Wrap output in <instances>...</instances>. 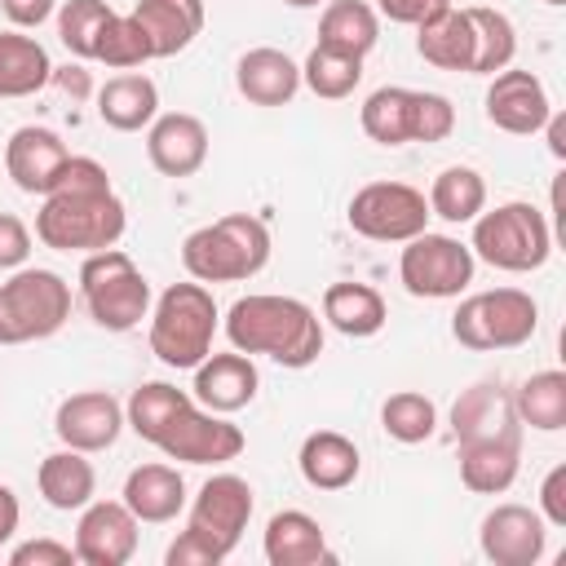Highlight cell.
Instances as JSON below:
<instances>
[{
	"mask_svg": "<svg viewBox=\"0 0 566 566\" xmlns=\"http://www.w3.org/2000/svg\"><path fill=\"white\" fill-rule=\"evenodd\" d=\"M128 226L124 199L111 190V177L97 159L71 155L53 190L35 212V239L53 252H102L115 248Z\"/></svg>",
	"mask_w": 566,
	"mask_h": 566,
	"instance_id": "1",
	"label": "cell"
},
{
	"mask_svg": "<svg viewBox=\"0 0 566 566\" xmlns=\"http://www.w3.org/2000/svg\"><path fill=\"white\" fill-rule=\"evenodd\" d=\"M226 336L239 354H265L279 367H310L323 354V323L296 296L252 292L226 310Z\"/></svg>",
	"mask_w": 566,
	"mask_h": 566,
	"instance_id": "2",
	"label": "cell"
},
{
	"mask_svg": "<svg viewBox=\"0 0 566 566\" xmlns=\"http://www.w3.org/2000/svg\"><path fill=\"white\" fill-rule=\"evenodd\" d=\"M252 486L239 478V473H212L195 504H190V522L186 531L168 544V566H217L226 562L243 531H248V517H252Z\"/></svg>",
	"mask_w": 566,
	"mask_h": 566,
	"instance_id": "3",
	"label": "cell"
},
{
	"mask_svg": "<svg viewBox=\"0 0 566 566\" xmlns=\"http://www.w3.org/2000/svg\"><path fill=\"white\" fill-rule=\"evenodd\" d=\"M270 261V230L252 212H226L181 243V265L199 283H243Z\"/></svg>",
	"mask_w": 566,
	"mask_h": 566,
	"instance_id": "4",
	"label": "cell"
},
{
	"mask_svg": "<svg viewBox=\"0 0 566 566\" xmlns=\"http://www.w3.org/2000/svg\"><path fill=\"white\" fill-rule=\"evenodd\" d=\"M217 318V301L199 279L164 287L150 314V354L164 367H199L212 354Z\"/></svg>",
	"mask_w": 566,
	"mask_h": 566,
	"instance_id": "5",
	"label": "cell"
},
{
	"mask_svg": "<svg viewBox=\"0 0 566 566\" xmlns=\"http://www.w3.org/2000/svg\"><path fill=\"white\" fill-rule=\"evenodd\" d=\"M469 252L495 270H509V274H526V270H539L553 252V230L544 221V212L535 203H500V208H482L473 217V243Z\"/></svg>",
	"mask_w": 566,
	"mask_h": 566,
	"instance_id": "6",
	"label": "cell"
},
{
	"mask_svg": "<svg viewBox=\"0 0 566 566\" xmlns=\"http://www.w3.org/2000/svg\"><path fill=\"white\" fill-rule=\"evenodd\" d=\"M80 296H84L88 318L106 332H133L150 314V283L124 248H102L84 256Z\"/></svg>",
	"mask_w": 566,
	"mask_h": 566,
	"instance_id": "7",
	"label": "cell"
},
{
	"mask_svg": "<svg viewBox=\"0 0 566 566\" xmlns=\"http://www.w3.org/2000/svg\"><path fill=\"white\" fill-rule=\"evenodd\" d=\"M363 133L380 146H407V142H442L455 128V106L442 93H424V88H402V84H385L376 93H367L363 111Z\"/></svg>",
	"mask_w": 566,
	"mask_h": 566,
	"instance_id": "8",
	"label": "cell"
},
{
	"mask_svg": "<svg viewBox=\"0 0 566 566\" xmlns=\"http://www.w3.org/2000/svg\"><path fill=\"white\" fill-rule=\"evenodd\" d=\"M71 318V283L57 270H13L0 283V345H27L62 332Z\"/></svg>",
	"mask_w": 566,
	"mask_h": 566,
	"instance_id": "9",
	"label": "cell"
},
{
	"mask_svg": "<svg viewBox=\"0 0 566 566\" xmlns=\"http://www.w3.org/2000/svg\"><path fill=\"white\" fill-rule=\"evenodd\" d=\"M535 327H539V305L522 287L473 292L451 314V336L464 349H478V354L517 349V345H526L535 336Z\"/></svg>",
	"mask_w": 566,
	"mask_h": 566,
	"instance_id": "10",
	"label": "cell"
},
{
	"mask_svg": "<svg viewBox=\"0 0 566 566\" xmlns=\"http://www.w3.org/2000/svg\"><path fill=\"white\" fill-rule=\"evenodd\" d=\"M345 221L363 239L407 243L420 230H429V199L407 181H367L363 190H354Z\"/></svg>",
	"mask_w": 566,
	"mask_h": 566,
	"instance_id": "11",
	"label": "cell"
},
{
	"mask_svg": "<svg viewBox=\"0 0 566 566\" xmlns=\"http://www.w3.org/2000/svg\"><path fill=\"white\" fill-rule=\"evenodd\" d=\"M398 279L411 296H424V301L460 296L473 283V252L451 234L420 230L416 239H407L398 256Z\"/></svg>",
	"mask_w": 566,
	"mask_h": 566,
	"instance_id": "12",
	"label": "cell"
},
{
	"mask_svg": "<svg viewBox=\"0 0 566 566\" xmlns=\"http://www.w3.org/2000/svg\"><path fill=\"white\" fill-rule=\"evenodd\" d=\"M155 447L168 460H181V464H226V460H239V451L248 447V438L221 411H208V407L199 411L195 398H190L168 420V429L155 438Z\"/></svg>",
	"mask_w": 566,
	"mask_h": 566,
	"instance_id": "13",
	"label": "cell"
},
{
	"mask_svg": "<svg viewBox=\"0 0 566 566\" xmlns=\"http://www.w3.org/2000/svg\"><path fill=\"white\" fill-rule=\"evenodd\" d=\"M137 553V517L124 500H88L75 522V562L124 566Z\"/></svg>",
	"mask_w": 566,
	"mask_h": 566,
	"instance_id": "14",
	"label": "cell"
},
{
	"mask_svg": "<svg viewBox=\"0 0 566 566\" xmlns=\"http://www.w3.org/2000/svg\"><path fill=\"white\" fill-rule=\"evenodd\" d=\"M478 539H482V553L495 566H535L544 557V544H548V522L539 517V509L495 504L482 517Z\"/></svg>",
	"mask_w": 566,
	"mask_h": 566,
	"instance_id": "15",
	"label": "cell"
},
{
	"mask_svg": "<svg viewBox=\"0 0 566 566\" xmlns=\"http://www.w3.org/2000/svg\"><path fill=\"white\" fill-rule=\"evenodd\" d=\"M119 429H124V407L106 389H84V394L62 398L53 416V433L62 438V447H75L84 455L115 447Z\"/></svg>",
	"mask_w": 566,
	"mask_h": 566,
	"instance_id": "16",
	"label": "cell"
},
{
	"mask_svg": "<svg viewBox=\"0 0 566 566\" xmlns=\"http://www.w3.org/2000/svg\"><path fill=\"white\" fill-rule=\"evenodd\" d=\"M66 159H71L66 142L44 124H22L4 142V168H9V177H13V186L22 195H40L44 199L53 190L57 172L66 168Z\"/></svg>",
	"mask_w": 566,
	"mask_h": 566,
	"instance_id": "17",
	"label": "cell"
},
{
	"mask_svg": "<svg viewBox=\"0 0 566 566\" xmlns=\"http://www.w3.org/2000/svg\"><path fill=\"white\" fill-rule=\"evenodd\" d=\"M548 115H553V102H548L539 75L513 71V66L495 71V80L486 88V119L495 128L517 133V137H531V133H539L548 124Z\"/></svg>",
	"mask_w": 566,
	"mask_h": 566,
	"instance_id": "18",
	"label": "cell"
},
{
	"mask_svg": "<svg viewBox=\"0 0 566 566\" xmlns=\"http://www.w3.org/2000/svg\"><path fill=\"white\" fill-rule=\"evenodd\" d=\"M451 433L455 442H500V438H522V420L513 407V394L495 380H482L464 389L451 407Z\"/></svg>",
	"mask_w": 566,
	"mask_h": 566,
	"instance_id": "19",
	"label": "cell"
},
{
	"mask_svg": "<svg viewBox=\"0 0 566 566\" xmlns=\"http://www.w3.org/2000/svg\"><path fill=\"white\" fill-rule=\"evenodd\" d=\"M146 159L164 177H190V172H199L203 159H208V128H203V119L199 115H186V111L155 115L150 119V133H146Z\"/></svg>",
	"mask_w": 566,
	"mask_h": 566,
	"instance_id": "20",
	"label": "cell"
},
{
	"mask_svg": "<svg viewBox=\"0 0 566 566\" xmlns=\"http://www.w3.org/2000/svg\"><path fill=\"white\" fill-rule=\"evenodd\" d=\"M256 367H252V354H208L199 367H195V398L208 407V411H243L252 398H256Z\"/></svg>",
	"mask_w": 566,
	"mask_h": 566,
	"instance_id": "21",
	"label": "cell"
},
{
	"mask_svg": "<svg viewBox=\"0 0 566 566\" xmlns=\"http://www.w3.org/2000/svg\"><path fill=\"white\" fill-rule=\"evenodd\" d=\"M234 84L252 106H287L301 88V66L283 49H248L234 66Z\"/></svg>",
	"mask_w": 566,
	"mask_h": 566,
	"instance_id": "22",
	"label": "cell"
},
{
	"mask_svg": "<svg viewBox=\"0 0 566 566\" xmlns=\"http://www.w3.org/2000/svg\"><path fill=\"white\" fill-rule=\"evenodd\" d=\"M133 22L150 40V57H172L203 31V0H137Z\"/></svg>",
	"mask_w": 566,
	"mask_h": 566,
	"instance_id": "23",
	"label": "cell"
},
{
	"mask_svg": "<svg viewBox=\"0 0 566 566\" xmlns=\"http://www.w3.org/2000/svg\"><path fill=\"white\" fill-rule=\"evenodd\" d=\"M296 464H301V478H305L314 491H345V486L358 478L363 455H358V447H354L345 433H336V429H314V433L301 442Z\"/></svg>",
	"mask_w": 566,
	"mask_h": 566,
	"instance_id": "24",
	"label": "cell"
},
{
	"mask_svg": "<svg viewBox=\"0 0 566 566\" xmlns=\"http://www.w3.org/2000/svg\"><path fill=\"white\" fill-rule=\"evenodd\" d=\"M265 562L270 566H314V562H332L327 553V539H323V526L301 513V509H283L265 522Z\"/></svg>",
	"mask_w": 566,
	"mask_h": 566,
	"instance_id": "25",
	"label": "cell"
},
{
	"mask_svg": "<svg viewBox=\"0 0 566 566\" xmlns=\"http://www.w3.org/2000/svg\"><path fill=\"white\" fill-rule=\"evenodd\" d=\"M97 115L115 133L150 128V119L159 115V88H155V80L150 75H137V71H124V75L106 80L97 88Z\"/></svg>",
	"mask_w": 566,
	"mask_h": 566,
	"instance_id": "26",
	"label": "cell"
},
{
	"mask_svg": "<svg viewBox=\"0 0 566 566\" xmlns=\"http://www.w3.org/2000/svg\"><path fill=\"white\" fill-rule=\"evenodd\" d=\"M124 504L137 522H172L186 509V482L172 464H137L124 478Z\"/></svg>",
	"mask_w": 566,
	"mask_h": 566,
	"instance_id": "27",
	"label": "cell"
},
{
	"mask_svg": "<svg viewBox=\"0 0 566 566\" xmlns=\"http://www.w3.org/2000/svg\"><path fill=\"white\" fill-rule=\"evenodd\" d=\"M522 438L500 442H460V482L473 495H504L517 482Z\"/></svg>",
	"mask_w": 566,
	"mask_h": 566,
	"instance_id": "28",
	"label": "cell"
},
{
	"mask_svg": "<svg viewBox=\"0 0 566 566\" xmlns=\"http://www.w3.org/2000/svg\"><path fill=\"white\" fill-rule=\"evenodd\" d=\"M416 53L438 71H464L473 66V27L464 9H442L438 18L416 27Z\"/></svg>",
	"mask_w": 566,
	"mask_h": 566,
	"instance_id": "29",
	"label": "cell"
},
{
	"mask_svg": "<svg viewBox=\"0 0 566 566\" xmlns=\"http://www.w3.org/2000/svg\"><path fill=\"white\" fill-rule=\"evenodd\" d=\"M35 482H40L44 504H49V509H57V513L84 509V504L93 500V491H97V473H93V464L84 460V451H75V447L44 455V460H40Z\"/></svg>",
	"mask_w": 566,
	"mask_h": 566,
	"instance_id": "30",
	"label": "cell"
},
{
	"mask_svg": "<svg viewBox=\"0 0 566 566\" xmlns=\"http://www.w3.org/2000/svg\"><path fill=\"white\" fill-rule=\"evenodd\" d=\"M323 318H327L340 336L363 340V336H376V332L385 327L389 310H385V296H380L371 283H332V287L323 292Z\"/></svg>",
	"mask_w": 566,
	"mask_h": 566,
	"instance_id": "31",
	"label": "cell"
},
{
	"mask_svg": "<svg viewBox=\"0 0 566 566\" xmlns=\"http://www.w3.org/2000/svg\"><path fill=\"white\" fill-rule=\"evenodd\" d=\"M380 40V13L367 0H327L323 18H318V44L367 57Z\"/></svg>",
	"mask_w": 566,
	"mask_h": 566,
	"instance_id": "32",
	"label": "cell"
},
{
	"mask_svg": "<svg viewBox=\"0 0 566 566\" xmlns=\"http://www.w3.org/2000/svg\"><path fill=\"white\" fill-rule=\"evenodd\" d=\"M53 62L35 35L0 31V97H31L49 84Z\"/></svg>",
	"mask_w": 566,
	"mask_h": 566,
	"instance_id": "33",
	"label": "cell"
},
{
	"mask_svg": "<svg viewBox=\"0 0 566 566\" xmlns=\"http://www.w3.org/2000/svg\"><path fill=\"white\" fill-rule=\"evenodd\" d=\"M482 208H486V181H482L478 168L451 164V168H442L433 177V186H429V217H442L451 226H464Z\"/></svg>",
	"mask_w": 566,
	"mask_h": 566,
	"instance_id": "34",
	"label": "cell"
},
{
	"mask_svg": "<svg viewBox=\"0 0 566 566\" xmlns=\"http://www.w3.org/2000/svg\"><path fill=\"white\" fill-rule=\"evenodd\" d=\"M513 407H517V420L539 433L566 429V371L548 367V371L526 376L522 389L513 394Z\"/></svg>",
	"mask_w": 566,
	"mask_h": 566,
	"instance_id": "35",
	"label": "cell"
},
{
	"mask_svg": "<svg viewBox=\"0 0 566 566\" xmlns=\"http://www.w3.org/2000/svg\"><path fill=\"white\" fill-rule=\"evenodd\" d=\"M469 27H473V66L469 75H495L513 62L517 53V31L513 22L500 13V9H486V4H469Z\"/></svg>",
	"mask_w": 566,
	"mask_h": 566,
	"instance_id": "36",
	"label": "cell"
},
{
	"mask_svg": "<svg viewBox=\"0 0 566 566\" xmlns=\"http://www.w3.org/2000/svg\"><path fill=\"white\" fill-rule=\"evenodd\" d=\"M358 80H363V57L340 53V49H327V44H314L310 57H305V66H301V84L314 97H323V102L349 97L358 88Z\"/></svg>",
	"mask_w": 566,
	"mask_h": 566,
	"instance_id": "37",
	"label": "cell"
},
{
	"mask_svg": "<svg viewBox=\"0 0 566 566\" xmlns=\"http://www.w3.org/2000/svg\"><path fill=\"white\" fill-rule=\"evenodd\" d=\"M186 402H190L186 389H177V385H168V380H146L142 389H133V398H128V407H124V424H128L142 442H155V438L168 429V420H172Z\"/></svg>",
	"mask_w": 566,
	"mask_h": 566,
	"instance_id": "38",
	"label": "cell"
},
{
	"mask_svg": "<svg viewBox=\"0 0 566 566\" xmlns=\"http://www.w3.org/2000/svg\"><path fill=\"white\" fill-rule=\"evenodd\" d=\"M380 424H385V433H389L394 442L416 447V442L433 438L438 411H433V402H429L424 394H416V389H398V394L385 398V407H380Z\"/></svg>",
	"mask_w": 566,
	"mask_h": 566,
	"instance_id": "39",
	"label": "cell"
},
{
	"mask_svg": "<svg viewBox=\"0 0 566 566\" xmlns=\"http://www.w3.org/2000/svg\"><path fill=\"white\" fill-rule=\"evenodd\" d=\"M93 62H106L115 71H133L142 62H150V40L146 31L133 22V13H111V22L102 27L97 35V49H93Z\"/></svg>",
	"mask_w": 566,
	"mask_h": 566,
	"instance_id": "40",
	"label": "cell"
},
{
	"mask_svg": "<svg viewBox=\"0 0 566 566\" xmlns=\"http://www.w3.org/2000/svg\"><path fill=\"white\" fill-rule=\"evenodd\" d=\"M111 4L106 0H66L62 9H57V40L75 53V57H93V49H97V35H102V27L111 22Z\"/></svg>",
	"mask_w": 566,
	"mask_h": 566,
	"instance_id": "41",
	"label": "cell"
},
{
	"mask_svg": "<svg viewBox=\"0 0 566 566\" xmlns=\"http://www.w3.org/2000/svg\"><path fill=\"white\" fill-rule=\"evenodd\" d=\"M27 256H31V230L13 212H0V270H22Z\"/></svg>",
	"mask_w": 566,
	"mask_h": 566,
	"instance_id": "42",
	"label": "cell"
},
{
	"mask_svg": "<svg viewBox=\"0 0 566 566\" xmlns=\"http://www.w3.org/2000/svg\"><path fill=\"white\" fill-rule=\"evenodd\" d=\"M380 18L389 22H402V27H420L429 18H438L442 9H451V0H376L371 4Z\"/></svg>",
	"mask_w": 566,
	"mask_h": 566,
	"instance_id": "43",
	"label": "cell"
},
{
	"mask_svg": "<svg viewBox=\"0 0 566 566\" xmlns=\"http://www.w3.org/2000/svg\"><path fill=\"white\" fill-rule=\"evenodd\" d=\"M13 566H71L75 562V548L71 544H57V539H31V544H18L9 553Z\"/></svg>",
	"mask_w": 566,
	"mask_h": 566,
	"instance_id": "44",
	"label": "cell"
},
{
	"mask_svg": "<svg viewBox=\"0 0 566 566\" xmlns=\"http://www.w3.org/2000/svg\"><path fill=\"white\" fill-rule=\"evenodd\" d=\"M539 517L548 526H566V464H553L539 482Z\"/></svg>",
	"mask_w": 566,
	"mask_h": 566,
	"instance_id": "45",
	"label": "cell"
},
{
	"mask_svg": "<svg viewBox=\"0 0 566 566\" xmlns=\"http://www.w3.org/2000/svg\"><path fill=\"white\" fill-rule=\"evenodd\" d=\"M53 4H57V0H0L4 18H9L18 31H31V27L49 22V18H53Z\"/></svg>",
	"mask_w": 566,
	"mask_h": 566,
	"instance_id": "46",
	"label": "cell"
},
{
	"mask_svg": "<svg viewBox=\"0 0 566 566\" xmlns=\"http://www.w3.org/2000/svg\"><path fill=\"white\" fill-rule=\"evenodd\" d=\"M49 84H57L62 93H71V97H84L88 93V71L84 66H53V75H49Z\"/></svg>",
	"mask_w": 566,
	"mask_h": 566,
	"instance_id": "47",
	"label": "cell"
},
{
	"mask_svg": "<svg viewBox=\"0 0 566 566\" xmlns=\"http://www.w3.org/2000/svg\"><path fill=\"white\" fill-rule=\"evenodd\" d=\"M18 522H22V509H18V495L0 482V544L4 539H13V531H18Z\"/></svg>",
	"mask_w": 566,
	"mask_h": 566,
	"instance_id": "48",
	"label": "cell"
},
{
	"mask_svg": "<svg viewBox=\"0 0 566 566\" xmlns=\"http://www.w3.org/2000/svg\"><path fill=\"white\" fill-rule=\"evenodd\" d=\"M544 128H548V150H553L557 159H566V142H562V137H566V119H562V115H548Z\"/></svg>",
	"mask_w": 566,
	"mask_h": 566,
	"instance_id": "49",
	"label": "cell"
},
{
	"mask_svg": "<svg viewBox=\"0 0 566 566\" xmlns=\"http://www.w3.org/2000/svg\"><path fill=\"white\" fill-rule=\"evenodd\" d=\"M283 4H292V9H314V4H323V0H283Z\"/></svg>",
	"mask_w": 566,
	"mask_h": 566,
	"instance_id": "50",
	"label": "cell"
},
{
	"mask_svg": "<svg viewBox=\"0 0 566 566\" xmlns=\"http://www.w3.org/2000/svg\"><path fill=\"white\" fill-rule=\"evenodd\" d=\"M544 4H566V0H544Z\"/></svg>",
	"mask_w": 566,
	"mask_h": 566,
	"instance_id": "51",
	"label": "cell"
}]
</instances>
